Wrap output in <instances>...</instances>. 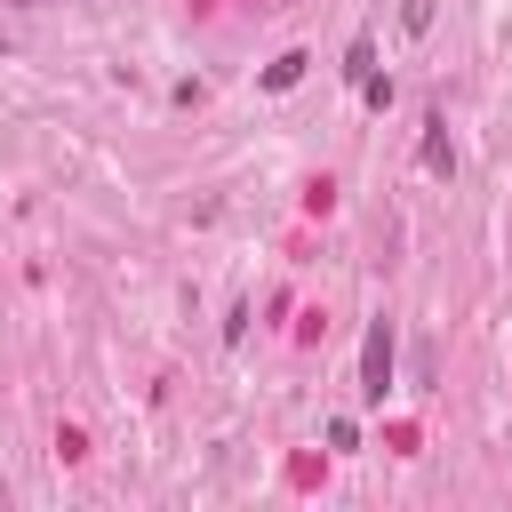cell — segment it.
Returning <instances> with one entry per match:
<instances>
[{
	"instance_id": "6da1fadb",
	"label": "cell",
	"mask_w": 512,
	"mask_h": 512,
	"mask_svg": "<svg viewBox=\"0 0 512 512\" xmlns=\"http://www.w3.org/2000/svg\"><path fill=\"white\" fill-rule=\"evenodd\" d=\"M360 392H368V400L392 392V320H376L368 344H360Z\"/></svg>"
},
{
	"instance_id": "3957f363",
	"label": "cell",
	"mask_w": 512,
	"mask_h": 512,
	"mask_svg": "<svg viewBox=\"0 0 512 512\" xmlns=\"http://www.w3.org/2000/svg\"><path fill=\"white\" fill-rule=\"evenodd\" d=\"M432 8H440V0H400V32L424 40V32H432Z\"/></svg>"
},
{
	"instance_id": "7a4b0ae2",
	"label": "cell",
	"mask_w": 512,
	"mask_h": 512,
	"mask_svg": "<svg viewBox=\"0 0 512 512\" xmlns=\"http://www.w3.org/2000/svg\"><path fill=\"white\" fill-rule=\"evenodd\" d=\"M424 128H432V136H424V168H432V176H448V168H456V144L440 136V120H424Z\"/></svg>"
}]
</instances>
